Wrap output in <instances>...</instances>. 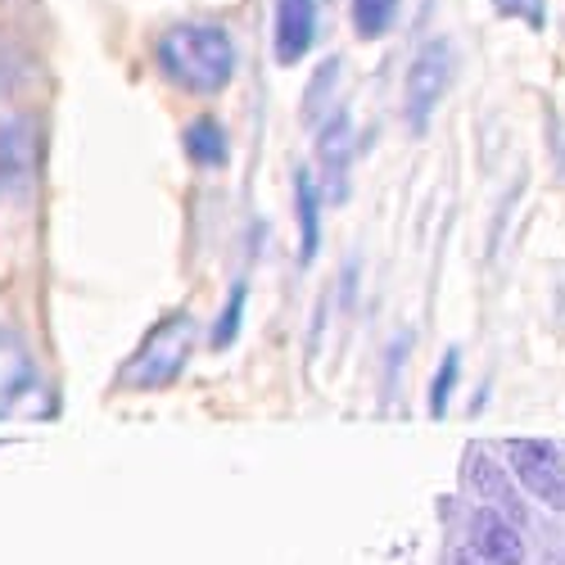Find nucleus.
Masks as SVG:
<instances>
[{"label":"nucleus","instance_id":"4","mask_svg":"<svg viewBox=\"0 0 565 565\" xmlns=\"http://www.w3.org/2000/svg\"><path fill=\"white\" fill-rule=\"evenodd\" d=\"M466 484H470V493L480 498V507H493V511L507 515V521L525 525V498H521V489L511 484L502 461L489 448H480V444L466 452Z\"/></svg>","mask_w":565,"mask_h":565},{"label":"nucleus","instance_id":"6","mask_svg":"<svg viewBox=\"0 0 565 565\" xmlns=\"http://www.w3.org/2000/svg\"><path fill=\"white\" fill-rule=\"evenodd\" d=\"M317 41V0H276V60L299 64Z\"/></svg>","mask_w":565,"mask_h":565},{"label":"nucleus","instance_id":"15","mask_svg":"<svg viewBox=\"0 0 565 565\" xmlns=\"http://www.w3.org/2000/svg\"><path fill=\"white\" fill-rule=\"evenodd\" d=\"M452 565H489V561H484V556H480L476 547H461V552L452 556Z\"/></svg>","mask_w":565,"mask_h":565},{"label":"nucleus","instance_id":"3","mask_svg":"<svg viewBox=\"0 0 565 565\" xmlns=\"http://www.w3.org/2000/svg\"><path fill=\"white\" fill-rule=\"evenodd\" d=\"M511 476L534 502L565 511V461L547 439H507Z\"/></svg>","mask_w":565,"mask_h":565},{"label":"nucleus","instance_id":"8","mask_svg":"<svg viewBox=\"0 0 565 565\" xmlns=\"http://www.w3.org/2000/svg\"><path fill=\"white\" fill-rule=\"evenodd\" d=\"M226 131L217 118H195L185 127V154H191L200 168H222L226 163Z\"/></svg>","mask_w":565,"mask_h":565},{"label":"nucleus","instance_id":"12","mask_svg":"<svg viewBox=\"0 0 565 565\" xmlns=\"http://www.w3.org/2000/svg\"><path fill=\"white\" fill-rule=\"evenodd\" d=\"M241 312H245V286H235L231 290V303H226V312L217 321V331H213V349H226L235 340V331H241Z\"/></svg>","mask_w":565,"mask_h":565},{"label":"nucleus","instance_id":"7","mask_svg":"<svg viewBox=\"0 0 565 565\" xmlns=\"http://www.w3.org/2000/svg\"><path fill=\"white\" fill-rule=\"evenodd\" d=\"M295 213H299V263H312L321 249V195L308 168L295 172Z\"/></svg>","mask_w":565,"mask_h":565},{"label":"nucleus","instance_id":"13","mask_svg":"<svg viewBox=\"0 0 565 565\" xmlns=\"http://www.w3.org/2000/svg\"><path fill=\"white\" fill-rule=\"evenodd\" d=\"M493 6H498V14L521 19L530 28H543L547 23V0H493Z\"/></svg>","mask_w":565,"mask_h":565},{"label":"nucleus","instance_id":"5","mask_svg":"<svg viewBox=\"0 0 565 565\" xmlns=\"http://www.w3.org/2000/svg\"><path fill=\"white\" fill-rule=\"evenodd\" d=\"M470 547H476L489 565H525V539L521 525L507 521L502 511L480 507L470 515Z\"/></svg>","mask_w":565,"mask_h":565},{"label":"nucleus","instance_id":"2","mask_svg":"<svg viewBox=\"0 0 565 565\" xmlns=\"http://www.w3.org/2000/svg\"><path fill=\"white\" fill-rule=\"evenodd\" d=\"M452 68H457V55H452V41L448 36H435L416 51V60L407 64V82H403V114H407V127L420 136L430 127L435 109L444 105L448 86H452Z\"/></svg>","mask_w":565,"mask_h":565},{"label":"nucleus","instance_id":"11","mask_svg":"<svg viewBox=\"0 0 565 565\" xmlns=\"http://www.w3.org/2000/svg\"><path fill=\"white\" fill-rule=\"evenodd\" d=\"M457 375H461V353H444L439 371H435V385H430V416H444L448 412V398L457 390Z\"/></svg>","mask_w":565,"mask_h":565},{"label":"nucleus","instance_id":"1","mask_svg":"<svg viewBox=\"0 0 565 565\" xmlns=\"http://www.w3.org/2000/svg\"><path fill=\"white\" fill-rule=\"evenodd\" d=\"M154 60L172 86L217 96L235 77V41L222 23H177L159 36Z\"/></svg>","mask_w":565,"mask_h":565},{"label":"nucleus","instance_id":"14","mask_svg":"<svg viewBox=\"0 0 565 565\" xmlns=\"http://www.w3.org/2000/svg\"><path fill=\"white\" fill-rule=\"evenodd\" d=\"M335 73H340V64H326V68L317 73V82H312V96H308V105H303V114H308L312 122H317V114H321V100H326V90H331Z\"/></svg>","mask_w":565,"mask_h":565},{"label":"nucleus","instance_id":"10","mask_svg":"<svg viewBox=\"0 0 565 565\" xmlns=\"http://www.w3.org/2000/svg\"><path fill=\"white\" fill-rule=\"evenodd\" d=\"M317 150H321V159H326V168H331V172H340L349 163V114H335L331 122H326Z\"/></svg>","mask_w":565,"mask_h":565},{"label":"nucleus","instance_id":"9","mask_svg":"<svg viewBox=\"0 0 565 565\" xmlns=\"http://www.w3.org/2000/svg\"><path fill=\"white\" fill-rule=\"evenodd\" d=\"M398 19V0H353V28L362 41L385 36Z\"/></svg>","mask_w":565,"mask_h":565}]
</instances>
